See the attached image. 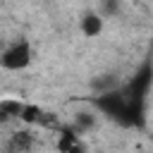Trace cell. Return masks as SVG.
<instances>
[{
    "label": "cell",
    "instance_id": "3957f363",
    "mask_svg": "<svg viewBox=\"0 0 153 153\" xmlns=\"http://www.w3.org/2000/svg\"><path fill=\"white\" fill-rule=\"evenodd\" d=\"M31 146H33V136L29 131H17L7 143V153H29Z\"/></svg>",
    "mask_w": 153,
    "mask_h": 153
},
{
    "label": "cell",
    "instance_id": "5b68a950",
    "mask_svg": "<svg viewBox=\"0 0 153 153\" xmlns=\"http://www.w3.org/2000/svg\"><path fill=\"white\" fill-rule=\"evenodd\" d=\"M93 124H96V117L91 112H76V117H74V129L76 131H88Z\"/></svg>",
    "mask_w": 153,
    "mask_h": 153
},
{
    "label": "cell",
    "instance_id": "7a4b0ae2",
    "mask_svg": "<svg viewBox=\"0 0 153 153\" xmlns=\"http://www.w3.org/2000/svg\"><path fill=\"white\" fill-rule=\"evenodd\" d=\"M96 105H98L103 112L112 115V117H120V115L127 112V100H124L120 93H115V91H108V93H103L100 98H96Z\"/></svg>",
    "mask_w": 153,
    "mask_h": 153
},
{
    "label": "cell",
    "instance_id": "277c9868",
    "mask_svg": "<svg viewBox=\"0 0 153 153\" xmlns=\"http://www.w3.org/2000/svg\"><path fill=\"white\" fill-rule=\"evenodd\" d=\"M81 31H84V36L96 38V36L103 31V17L96 14V12H86L84 19H81Z\"/></svg>",
    "mask_w": 153,
    "mask_h": 153
},
{
    "label": "cell",
    "instance_id": "52a82bcc",
    "mask_svg": "<svg viewBox=\"0 0 153 153\" xmlns=\"http://www.w3.org/2000/svg\"><path fill=\"white\" fill-rule=\"evenodd\" d=\"M24 122H36L38 117H41V108H36V105H24V110H22V115H19Z\"/></svg>",
    "mask_w": 153,
    "mask_h": 153
},
{
    "label": "cell",
    "instance_id": "6da1fadb",
    "mask_svg": "<svg viewBox=\"0 0 153 153\" xmlns=\"http://www.w3.org/2000/svg\"><path fill=\"white\" fill-rule=\"evenodd\" d=\"M29 62H31V45H29L26 41L14 43L12 48H7V50L0 55V65H2L5 69H24Z\"/></svg>",
    "mask_w": 153,
    "mask_h": 153
},
{
    "label": "cell",
    "instance_id": "8992f818",
    "mask_svg": "<svg viewBox=\"0 0 153 153\" xmlns=\"http://www.w3.org/2000/svg\"><path fill=\"white\" fill-rule=\"evenodd\" d=\"M24 110V105L19 100H0V112H5L7 117H19Z\"/></svg>",
    "mask_w": 153,
    "mask_h": 153
}]
</instances>
